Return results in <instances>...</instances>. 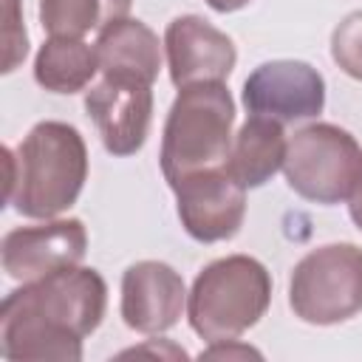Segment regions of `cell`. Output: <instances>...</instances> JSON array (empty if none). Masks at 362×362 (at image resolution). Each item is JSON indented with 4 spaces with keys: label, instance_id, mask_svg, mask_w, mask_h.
<instances>
[{
    "label": "cell",
    "instance_id": "19",
    "mask_svg": "<svg viewBox=\"0 0 362 362\" xmlns=\"http://www.w3.org/2000/svg\"><path fill=\"white\" fill-rule=\"evenodd\" d=\"M238 339H218V342H209V348L201 354V356H218V359H229V356H260L255 348L249 345H235Z\"/></svg>",
    "mask_w": 362,
    "mask_h": 362
},
{
    "label": "cell",
    "instance_id": "2",
    "mask_svg": "<svg viewBox=\"0 0 362 362\" xmlns=\"http://www.w3.org/2000/svg\"><path fill=\"white\" fill-rule=\"evenodd\" d=\"M6 204L34 221L71 209L88 181V147L82 133L57 119L37 122L17 150L6 147Z\"/></svg>",
    "mask_w": 362,
    "mask_h": 362
},
{
    "label": "cell",
    "instance_id": "20",
    "mask_svg": "<svg viewBox=\"0 0 362 362\" xmlns=\"http://www.w3.org/2000/svg\"><path fill=\"white\" fill-rule=\"evenodd\" d=\"M348 212H351V221L362 229V181L356 184V189H354V195L348 201Z\"/></svg>",
    "mask_w": 362,
    "mask_h": 362
},
{
    "label": "cell",
    "instance_id": "3",
    "mask_svg": "<svg viewBox=\"0 0 362 362\" xmlns=\"http://www.w3.org/2000/svg\"><path fill=\"white\" fill-rule=\"evenodd\" d=\"M235 99L226 82L178 88L161 130V173L170 187L181 178L226 164L232 147Z\"/></svg>",
    "mask_w": 362,
    "mask_h": 362
},
{
    "label": "cell",
    "instance_id": "4",
    "mask_svg": "<svg viewBox=\"0 0 362 362\" xmlns=\"http://www.w3.org/2000/svg\"><path fill=\"white\" fill-rule=\"evenodd\" d=\"M272 303V274L269 269L249 255H226L206 263L187 294V320L189 328L206 339H238Z\"/></svg>",
    "mask_w": 362,
    "mask_h": 362
},
{
    "label": "cell",
    "instance_id": "14",
    "mask_svg": "<svg viewBox=\"0 0 362 362\" xmlns=\"http://www.w3.org/2000/svg\"><path fill=\"white\" fill-rule=\"evenodd\" d=\"M286 124L269 119V116H249L240 130L232 136V147L226 156L223 170L243 187L257 189L263 187L277 170H283L286 161Z\"/></svg>",
    "mask_w": 362,
    "mask_h": 362
},
{
    "label": "cell",
    "instance_id": "16",
    "mask_svg": "<svg viewBox=\"0 0 362 362\" xmlns=\"http://www.w3.org/2000/svg\"><path fill=\"white\" fill-rule=\"evenodd\" d=\"M133 0H40V25L48 37H76L102 31L130 14Z\"/></svg>",
    "mask_w": 362,
    "mask_h": 362
},
{
    "label": "cell",
    "instance_id": "13",
    "mask_svg": "<svg viewBox=\"0 0 362 362\" xmlns=\"http://www.w3.org/2000/svg\"><path fill=\"white\" fill-rule=\"evenodd\" d=\"M161 45L158 34L136 17H122L107 23L96 34V57L102 76H122L153 85L161 71Z\"/></svg>",
    "mask_w": 362,
    "mask_h": 362
},
{
    "label": "cell",
    "instance_id": "6",
    "mask_svg": "<svg viewBox=\"0 0 362 362\" xmlns=\"http://www.w3.org/2000/svg\"><path fill=\"white\" fill-rule=\"evenodd\" d=\"M288 305L308 325H337L362 311V249L325 243L297 260L288 277Z\"/></svg>",
    "mask_w": 362,
    "mask_h": 362
},
{
    "label": "cell",
    "instance_id": "1",
    "mask_svg": "<svg viewBox=\"0 0 362 362\" xmlns=\"http://www.w3.org/2000/svg\"><path fill=\"white\" fill-rule=\"evenodd\" d=\"M105 308L107 283L88 266L23 283L0 305V354L11 362H79Z\"/></svg>",
    "mask_w": 362,
    "mask_h": 362
},
{
    "label": "cell",
    "instance_id": "21",
    "mask_svg": "<svg viewBox=\"0 0 362 362\" xmlns=\"http://www.w3.org/2000/svg\"><path fill=\"white\" fill-rule=\"evenodd\" d=\"M252 0H206V6L212 8V11H218V14H229V11H238V8H243V6H249Z\"/></svg>",
    "mask_w": 362,
    "mask_h": 362
},
{
    "label": "cell",
    "instance_id": "8",
    "mask_svg": "<svg viewBox=\"0 0 362 362\" xmlns=\"http://www.w3.org/2000/svg\"><path fill=\"white\" fill-rule=\"evenodd\" d=\"M175 209L184 232L198 243L229 240L246 218V189L223 170H201L181 178L175 187Z\"/></svg>",
    "mask_w": 362,
    "mask_h": 362
},
{
    "label": "cell",
    "instance_id": "11",
    "mask_svg": "<svg viewBox=\"0 0 362 362\" xmlns=\"http://www.w3.org/2000/svg\"><path fill=\"white\" fill-rule=\"evenodd\" d=\"M164 54L175 88L198 82H226L238 62L235 42L198 14H181L167 25Z\"/></svg>",
    "mask_w": 362,
    "mask_h": 362
},
{
    "label": "cell",
    "instance_id": "17",
    "mask_svg": "<svg viewBox=\"0 0 362 362\" xmlns=\"http://www.w3.org/2000/svg\"><path fill=\"white\" fill-rule=\"evenodd\" d=\"M331 59L351 79L362 82V11L345 14L331 31Z\"/></svg>",
    "mask_w": 362,
    "mask_h": 362
},
{
    "label": "cell",
    "instance_id": "12",
    "mask_svg": "<svg viewBox=\"0 0 362 362\" xmlns=\"http://www.w3.org/2000/svg\"><path fill=\"white\" fill-rule=\"evenodd\" d=\"M187 308L184 277L161 260H139L122 274V320L139 334L170 331Z\"/></svg>",
    "mask_w": 362,
    "mask_h": 362
},
{
    "label": "cell",
    "instance_id": "10",
    "mask_svg": "<svg viewBox=\"0 0 362 362\" xmlns=\"http://www.w3.org/2000/svg\"><path fill=\"white\" fill-rule=\"evenodd\" d=\"M85 110L110 156H133L144 147L150 133L153 85L122 76H102L85 93Z\"/></svg>",
    "mask_w": 362,
    "mask_h": 362
},
{
    "label": "cell",
    "instance_id": "7",
    "mask_svg": "<svg viewBox=\"0 0 362 362\" xmlns=\"http://www.w3.org/2000/svg\"><path fill=\"white\" fill-rule=\"evenodd\" d=\"M243 107L280 124L317 119L325 107V79L303 59L260 62L243 82Z\"/></svg>",
    "mask_w": 362,
    "mask_h": 362
},
{
    "label": "cell",
    "instance_id": "18",
    "mask_svg": "<svg viewBox=\"0 0 362 362\" xmlns=\"http://www.w3.org/2000/svg\"><path fill=\"white\" fill-rule=\"evenodd\" d=\"M28 54V34L20 14V0H3V74H11Z\"/></svg>",
    "mask_w": 362,
    "mask_h": 362
},
{
    "label": "cell",
    "instance_id": "9",
    "mask_svg": "<svg viewBox=\"0 0 362 362\" xmlns=\"http://www.w3.org/2000/svg\"><path fill=\"white\" fill-rule=\"evenodd\" d=\"M88 252V232L79 218H48L3 235V272L17 283L40 280L51 272L79 266Z\"/></svg>",
    "mask_w": 362,
    "mask_h": 362
},
{
    "label": "cell",
    "instance_id": "15",
    "mask_svg": "<svg viewBox=\"0 0 362 362\" xmlns=\"http://www.w3.org/2000/svg\"><path fill=\"white\" fill-rule=\"evenodd\" d=\"M96 71V48L76 37H48L34 57V79L51 93L85 90Z\"/></svg>",
    "mask_w": 362,
    "mask_h": 362
},
{
    "label": "cell",
    "instance_id": "5",
    "mask_svg": "<svg viewBox=\"0 0 362 362\" xmlns=\"http://www.w3.org/2000/svg\"><path fill=\"white\" fill-rule=\"evenodd\" d=\"M283 173L300 198L334 206L351 201L362 181V147L345 127L311 122L288 139Z\"/></svg>",
    "mask_w": 362,
    "mask_h": 362
}]
</instances>
